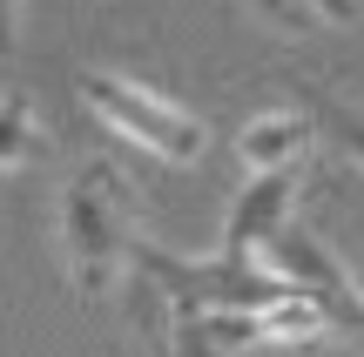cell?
I'll list each match as a JSON object with an SVG mask.
<instances>
[{
    "label": "cell",
    "mask_w": 364,
    "mask_h": 357,
    "mask_svg": "<svg viewBox=\"0 0 364 357\" xmlns=\"http://www.w3.org/2000/svg\"><path fill=\"white\" fill-rule=\"evenodd\" d=\"M135 189L122 182L115 162H81L61 182V263L75 277V290H108L129 270L135 250Z\"/></svg>",
    "instance_id": "1"
},
{
    "label": "cell",
    "mask_w": 364,
    "mask_h": 357,
    "mask_svg": "<svg viewBox=\"0 0 364 357\" xmlns=\"http://www.w3.org/2000/svg\"><path fill=\"white\" fill-rule=\"evenodd\" d=\"M129 263L142 270L149 290H162V310L169 324H189V317H216V310H263L277 297H290V283L263 263H230V256H176V250H156L149 236H135Z\"/></svg>",
    "instance_id": "2"
},
{
    "label": "cell",
    "mask_w": 364,
    "mask_h": 357,
    "mask_svg": "<svg viewBox=\"0 0 364 357\" xmlns=\"http://www.w3.org/2000/svg\"><path fill=\"white\" fill-rule=\"evenodd\" d=\"M75 88H81V101H88L108 128H122L142 155L169 162V169H189V162L209 155V121H196L182 101H169V94L142 88V81L115 75V67H81Z\"/></svg>",
    "instance_id": "3"
},
{
    "label": "cell",
    "mask_w": 364,
    "mask_h": 357,
    "mask_svg": "<svg viewBox=\"0 0 364 357\" xmlns=\"http://www.w3.org/2000/svg\"><path fill=\"white\" fill-rule=\"evenodd\" d=\"M290 202H297V169H263L243 182V196L230 202V223H223V250L230 263H263V250L277 243V229L290 223Z\"/></svg>",
    "instance_id": "4"
},
{
    "label": "cell",
    "mask_w": 364,
    "mask_h": 357,
    "mask_svg": "<svg viewBox=\"0 0 364 357\" xmlns=\"http://www.w3.org/2000/svg\"><path fill=\"white\" fill-rule=\"evenodd\" d=\"M311 142H317L311 115H304V108H277V115H257L243 135H236V162H243L250 175H263V169H297V162L311 155Z\"/></svg>",
    "instance_id": "5"
},
{
    "label": "cell",
    "mask_w": 364,
    "mask_h": 357,
    "mask_svg": "<svg viewBox=\"0 0 364 357\" xmlns=\"http://www.w3.org/2000/svg\"><path fill=\"white\" fill-rule=\"evenodd\" d=\"M41 142H48V128L34 121L27 94H0V169H21V162H34Z\"/></svg>",
    "instance_id": "6"
},
{
    "label": "cell",
    "mask_w": 364,
    "mask_h": 357,
    "mask_svg": "<svg viewBox=\"0 0 364 357\" xmlns=\"http://www.w3.org/2000/svg\"><path fill=\"white\" fill-rule=\"evenodd\" d=\"M311 128L324 135L331 148H338L344 162H358L364 169V115L351 101H331V94H311Z\"/></svg>",
    "instance_id": "7"
},
{
    "label": "cell",
    "mask_w": 364,
    "mask_h": 357,
    "mask_svg": "<svg viewBox=\"0 0 364 357\" xmlns=\"http://www.w3.org/2000/svg\"><path fill=\"white\" fill-rule=\"evenodd\" d=\"M250 7H257L270 27H284V34H311V27H317V7H311V0H250Z\"/></svg>",
    "instance_id": "8"
},
{
    "label": "cell",
    "mask_w": 364,
    "mask_h": 357,
    "mask_svg": "<svg viewBox=\"0 0 364 357\" xmlns=\"http://www.w3.org/2000/svg\"><path fill=\"white\" fill-rule=\"evenodd\" d=\"M169 357H236V351L216 344L203 324H169Z\"/></svg>",
    "instance_id": "9"
},
{
    "label": "cell",
    "mask_w": 364,
    "mask_h": 357,
    "mask_svg": "<svg viewBox=\"0 0 364 357\" xmlns=\"http://www.w3.org/2000/svg\"><path fill=\"white\" fill-rule=\"evenodd\" d=\"M21 48V0H0V61Z\"/></svg>",
    "instance_id": "10"
},
{
    "label": "cell",
    "mask_w": 364,
    "mask_h": 357,
    "mask_svg": "<svg viewBox=\"0 0 364 357\" xmlns=\"http://www.w3.org/2000/svg\"><path fill=\"white\" fill-rule=\"evenodd\" d=\"M311 7H317V21H344V27H351L358 13H364L358 0H311Z\"/></svg>",
    "instance_id": "11"
}]
</instances>
